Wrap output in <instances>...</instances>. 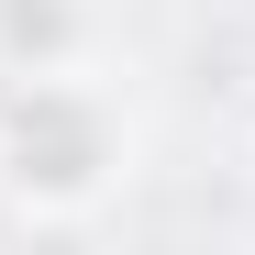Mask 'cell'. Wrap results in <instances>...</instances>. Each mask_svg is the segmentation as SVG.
Listing matches in <instances>:
<instances>
[{
    "instance_id": "1",
    "label": "cell",
    "mask_w": 255,
    "mask_h": 255,
    "mask_svg": "<svg viewBox=\"0 0 255 255\" xmlns=\"http://www.w3.org/2000/svg\"><path fill=\"white\" fill-rule=\"evenodd\" d=\"M133 100L100 67H0V200L22 222H89L133 178Z\"/></svg>"
},
{
    "instance_id": "2",
    "label": "cell",
    "mask_w": 255,
    "mask_h": 255,
    "mask_svg": "<svg viewBox=\"0 0 255 255\" xmlns=\"http://www.w3.org/2000/svg\"><path fill=\"white\" fill-rule=\"evenodd\" d=\"M0 67H100V0H0Z\"/></svg>"
}]
</instances>
